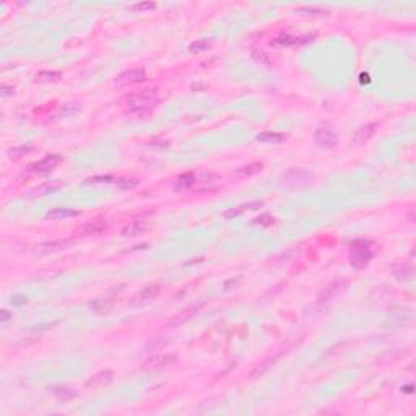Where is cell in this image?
Listing matches in <instances>:
<instances>
[{"mask_svg": "<svg viewBox=\"0 0 416 416\" xmlns=\"http://www.w3.org/2000/svg\"><path fill=\"white\" fill-rule=\"evenodd\" d=\"M124 106L129 116H137V117H148L151 109L158 103V91L156 90H145L140 93L129 94L124 98Z\"/></svg>", "mask_w": 416, "mask_h": 416, "instance_id": "6da1fadb", "label": "cell"}, {"mask_svg": "<svg viewBox=\"0 0 416 416\" xmlns=\"http://www.w3.org/2000/svg\"><path fill=\"white\" fill-rule=\"evenodd\" d=\"M312 181V172L302 167H293V169L286 171L281 176V184L288 187V189H298V187L307 185Z\"/></svg>", "mask_w": 416, "mask_h": 416, "instance_id": "7a4b0ae2", "label": "cell"}, {"mask_svg": "<svg viewBox=\"0 0 416 416\" xmlns=\"http://www.w3.org/2000/svg\"><path fill=\"white\" fill-rule=\"evenodd\" d=\"M372 258V249L369 242H354L351 247V257H349V263L354 268H364Z\"/></svg>", "mask_w": 416, "mask_h": 416, "instance_id": "3957f363", "label": "cell"}, {"mask_svg": "<svg viewBox=\"0 0 416 416\" xmlns=\"http://www.w3.org/2000/svg\"><path fill=\"white\" fill-rule=\"evenodd\" d=\"M60 161H62L60 155H47V156H44L43 160L29 164L26 171L31 172V174H47V172L54 171L55 167H57Z\"/></svg>", "mask_w": 416, "mask_h": 416, "instance_id": "277c9868", "label": "cell"}, {"mask_svg": "<svg viewBox=\"0 0 416 416\" xmlns=\"http://www.w3.org/2000/svg\"><path fill=\"white\" fill-rule=\"evenodd\" d=\"M146 78V72L143 69H130V70H125L116 78V85H132V83H139V82H143Z\"/></svg>", "mask_w": 416, "mask_h": 416, "instance_id": "5b68a950", "label": "cell"}, {"mask_svg": "<svg viewBox=\"0 0 416 416\" xmlns=\"http://www.w3.org/2000/svg\"><path fill=\"white\" fill-rule=\"evenodd\" d=\"M108 225L109 223L108 220H104V218H94V220L85 223V225L78 230V232L82 236H96L108 230Z\"/></svg>", "mask_w": 416, "mask_h": 416, "instance_id": "8992f818", "label": "cell"}, {"mask_svg": "<svg viewBox=\"0 0 416 416\" xmlns=\"http://www.w3.org/2000/svg\"><path fill=\"white\" fill-rule=\"evenodd\" d=\"M314 139H316L317 145L322 146V148H333V146L338 143L337 134H335V132L330 130V129H324V127H321V129L316 130V134H314Z\"/></svg>", "mask_w": 416, "mask_h": 416, "instance_id": "52a82bcc", "label": "cell"}, {"mask_svg": "<svg viewBox=\"0 0 416 416\" xmlns=\"http://www.w3.org/2000/svg\"><path fill=\"white\" fill-rule=\"evenodd\" d=\"M281 351H278L277 354H272V356H268V358H265L263 359L262 363H258L255 368L252 369V372H251V379H258V377H263V375H265L268 371H270V369L273 368V364H277V361L278 359H280V356H281Z\"/></svg>", "mask_w": 416, "mask_h": 416, "instance_id": "ba28073f", "label": "cell"}, {"mask_svg": "<svg viewBox=\"0 0 416 416\" xmlns=\"http://www.w3.org/2000/svg\"><path fill=\"white\" fill-rule=\"evenodd\" d=\"M113 379H114L113 371H103V372L94 374L93 377H90L85 382V385L88 389H101V387H104V385L113 382Z\"/></svg>", "mask_w": 416, "mask_h": 416, "instance_id": "9c48e42d", "label": "cell"}, {"mask_svg": "<svg viewBox=\"0 0 416 416\" xmlns=\"http://www.w3.org/2000/svg\"><path fill=\"white\" fill-rule=\"evenodd\" d=\"M195 182H197L195 172H187V174H182L177 177V179L172 182V187H174V190L177 192H187V190L194 189Z\"/></svg>", "mask_w": 416, "mask_h": 416, "instance_id": "30bf717a", "label": "cell"}, {"mask_svg": "<svg viewBox=\"0 0 416 416\" xmlns=\"http://www.w3.org/2000/svg\"><path fill=\"white\" fill-rule=\"evenodd\" d=\"M263 207V202H249V204H244V205H239V207H232L230 210H226L223 213V218L226 220H232V218L242 215L244 211H254V210H258V208Z\"/></svg>", "mask_w": 416, "mask_h": 416, "instance_id": "8fae6325", "label": "cell"}, {"mask_svg": "<svg viewBox=\"0 0 416 416\" xmlns=\"http://www.w3.org/2000/svg\"><path fill=\"white\" fill-rule=\"evenodd\" d=\"M415 267L410 262H402L392 267V275L400 281H407L410 278H413Z\"/></svg>", "mask_w": 416, "mask_h": 416, "instance_id": "7c38bea8", "label": "cell"}, {"mask_svg": "<svg viewBox=\"0 0 416 416\" xmlns=\"http://www.w3.org/2000/svg\"><path fill=\"white\" fill-rule=\"evenodd\" d=\"M62 189V182L60 181H55V182H44V184L34 187L33 190L28 192L29 197H43V195H47V194H52V192Z\"/></svg>", "mask_w": 416, "mask_h": 416, "instance_id": "4fadbf2b", "label": "cell"}, {"mask_svg": "<svg viewBox=\"0 0 416 416\" xmlns=\"http://www.w3.org/2000/svg\"><path fill=\"white\" fill-rule=\"evenodd\" d=\"M262 169H263V164H262V163H251V164H247V166L239 167V169H236L234 174H232V177H234V179H237V181L247 179V177L255 176V174H258V172H262Z\"/></svg>", "mask_w": 416, "mask_h": 416, "instance_id": "5bb4252c", "label": "cell"}, {"mask_svg": "<svg viewBox=\"0 0 416 416\" xmlns=\"http://www.w3.org/2000/svg\"><path fill=\"white\" fill-rule=\"evenodd\" d=\"M145 230H146L145 221H132L127 226L122 228L120 234H122L124 237H137V236H140Z\"/></svg>", "mask_w": 416, "mask_h": 416, "instance_id": "9a60e30c", "label": "cell"}, {"mask_svg": "<svg viewBox=\"0 0 416 416\" xmlns=\"http://www.w3.org/2000/svg\"><path fill=\"white\" fill-rule=\"evenodd\" d=\"M374 132H375V124H368V125L359 127L356 130V134H354V143H358V145L366 143V141H369V139L374 135Z\"/></svg>", "mask_w": 416, "mask_h": 416, "instance_id": "2e32d148", "label": "cell"}, {"mask_svg": "<svg viewBox=\"0 0 416 416\" xmlns=\"http://www.w3.org/2000/svg\"><path fill=\"white\" fill-rule=\"evenodd\" d=\"M80 211L72 210V208H52L50 211H47V220H65V218H72V216H78Z\"/></svg>", "mask_w": 416, "mask_h": 416, "instance_id": "e0dca14e", "label": "cell"}, {"mask_svg": "<svg viewBox=\"0 0 416 416\" xmlns=\"http://www.w3.org/2000/svg\"><path fill=\"white\" fill-rule=\"evenodd\" d=\"M311 41V36L306 38H299V36H291V34H283V36H278L273 39L272 44H280V46H296V44H304Z\"/></svg>", "mask_w": 416, "mask_h": 416, "instance_id": "ac0fdd59", "label": "cell"}, {"mask_svg": "<svg viewBox=\"0 0 416 416\" xmlns=\"http://www.w3.org/2000/svg\"><path fill=\"white\" fill-rule=\"evenodd\" d=\"M257 140L262 143H281L283 140H286V135L278 132H262L257 135Z\"/></svg>", "mask_w": 416, "mask_h": 416, "instance_id": "d6986e66", "label": "cell"}, {"mask_svg": "<svg viewBox=\"0 0 416 416\" xmlns=\"http://www.w3.org/2000/svg\"><path fill=\"white\" fill-rule=\"evenodd\" d=\"M160 290H161V288H160L158 285H150V286H146L143 291H140L139 296H135V304L145 302V301H150V299H153L155 296H158V294H160Z\"/></svg>", "mask_w": 416, "mask_h": 416, "instance_id": "ffe728a7", "label": "cell"}, {"mask_svg": "<svg viewBox=\"0 0 416 416\" xmlns=\"http://www.w3.org/2000/svg\"><path fill=\"white\" fill-rule=\"evenodd\" d=\"M199 307L200 306H192V307H189L187 309V311H184L182 314H179V316L177 317H174L172 319V321L167 324V325H171V327H176V325H181V324H184L185 321H189V319L194 316V314L199 311Z\"/></svg>", "mask_w": 416, "mask_h": 416, "instance_id": "44dd1931", "label": "cell"}, {"mask_svg": "<svg viewBox=\"0 0 416 416\" xmlns=\"http://www.w3.org/2000/svg\"><path fill=\"white\" fill-rule=\"evenodd\" d=\"M70 244L69 241H55V242H46V244L38 246L39 254H47V252H52V251H59V249H64Z\"/></svg>", "mask_w": 416, "mask_h": 416, "instance_id": "7402d4cb", "label": "cell"}, {"mask_svg": "<svg viewBox=\"0 0 416 416\" xmlns=\"http://www.w3.org/2000/svg\"><path fill=\"white\" fill-rule=\"evenodd\" d=\"M62 73L60 72H50V70H43V72L38 73V82L39 83H52V82H59Z\"/></svg>", "mask_w": 416, "mask_h": 416, "instance_id": "603a6c76", "label": "cell"}, {"mask_svg": "<svg viewBox=\"0 0 416 416\" xmlns=\"http://www.w3.org/2000/svg\"><path fill=\"white\" fill-rule=\"evenodd\" d=\"M174 361H176L174 354H171V356L164 354V356H158V358L151 359V361L146 363V366H148V368H163V366H167V364H171Z\"/></svg>", "mask_w": 416, "mask_h": 416, "instance_id": "cb8c5ba5", "label": "cell"}, {"mask_svg": "<svg viewBox=\"0 0 416 416\" xmlns=\"http://www.w3.org/2000/svg\"><path fill=\"white\" fill-rule=\"evenodd\" d=\"M210 46H211V43L208 41V39H199V41L192 43L189 49H190V52L199 54V52H204V50H207L208 47H210Z\"/></svg>", "mask_w": 416, "mask_h": 416, "instance_id": "d4e9b609", "label": "cell"}, {"mask_svg": "<svg viewBox=\"0 0 416 416\" xmlns=\"http://www.w3.org/2000/svg\"><path fill=\"white\" fill-rule=\"evenodd\" d=\"M340 285V283H333V285H330L327 288L325 291H324L321 296H319V304H324V302H327V301H330V298L333 296L335 293H337V286Z\"/></svg>", "mask_w": 416, "mask_h": 416, "instance_id": "484cf974", "label": "cell"}, {"mask_svg": "<svg viewBox=\"0 0 416 416\" xmlns=\"http://www.w3.org/2000/svg\"><path fill=\"white\" fill-rule=\"evenodd\" d=\"M116 185L120 187V189H134V187L139 185V181L134 179V177H124V179H119L116 182Z\"/></svg>", "mask_w": 416, "mask_h": 416, "instance_id": "4316f807", "label": "cell"}, {"mask_svg": "<svg viewBox=\"0 0 416 416\" xmlns=\"http://www.w3.org/2000/svg\"><path fill=\"white\" fill-rule=\"evenodd\" d=\"M252 57L257 60L260 65H270V59H268V55L265 50H258V49H254L252 52Z\"/></svg>", "mask_w": 416, "mask_h": 416, "instance_id": "83f0119b", "label": "cell"}, {"mask_svg": "<svg viewBox=\"0 0 416 416\" xmlns=\"http://www.w3.org/2000/svg\"><path fill=\"white\" fill-rule=\"evenodd\" d=\"M130 8L135 10V12H146V10H153V8H156V3H153V2H140V3L132 5Z\"/></svg>", "mask_w": 416, "mask_h": 416, "instance_id": "f1b7e54d", "label": "cell"}, {"mask_svg": "<svg viewBox=\"0 0 416 416\" xmlns=\"http://www.w3.org/2000/svg\"><path fill=\"white\" fill-rule=\"evenodd\" d=\"M78 111H80V106L77 103H70V104H65V108L62 109L60 116H64V117H69V116H73L75 113H78Z\"/></svg>", "mask_w": 416, "mask_h": 416, "instance_id": "f546056e", "label": "cell"}, {"mask_svg": "<svg viewBox=\"0 0 416 416\" xmlns=\"http://www.w3.org/2000/svg\"><path fill=\"white\" fill-rule=\"evenodd\" d=\"M254 221H255V225H260V226H272L273 223H275V218L270 215H262V216L255 218Z\"/></svg>", "mask_w": 416, "mask_h": 416, "instance_id": "4dcf8cb0", "label": "cell"}, {"mask_svg": "<svg viewBox=\"0 0 416 416\" xmlns=\"http://www.w3.org/2000/svg\"><path fill=\"white\" fill-rule=\"evenodd\" d=\"M111 181H113V177L111 176H94L86 182H88V184H98V182H111Z\"/></svg>", "mask_w": 416, "mask_h": 416, "instance_id": "1f68e13d", "label": "cell"}, {"mask_svg": "<svg viewBox=\"0 0 416 416\" xmlns=\"http://www.w3.org/2000/svg\"><path fill=\"white\" fill-rule=\"evenodd\" d=\"M55 395H57V397H60V398H72V397H75V392H72V390L70 389H65V392H60V389H57L55 390Z\"/></svg>", "mask_w": 416, "mask_h": 416, "instance_id": "d6a6232c", "label": "cell"}, {"mask_svg": "<svg viewBox=\"0 0 416 416\" xmlns=\"http://www.w3.org/2000/svg\"><path fill=\"white\" fill-rule=\"evenodd\" d=\"M29 148H26V146H22V148H15L10 151V155H12V158H20L23 153H28Z\"/></svg>", "mask_w": 416, "mask_h": 416, "instance_id": "836d02e7", "label": "cell"}, {"mask_svg": "<svg viewBox=\"0 0 416 416\" xmlns=\"http://www.w3.org/2000/svg\"><path fill=\"white\" fill-rule=\"evenodd\" d=\"M13 91V88H8V86H2V96H8Z\"/></svg>", "mask_w": 416, "mask_h": 416, "instance_id": "e575fe53", "label": "cell"}]
</instances>
